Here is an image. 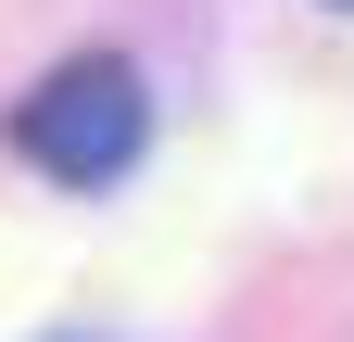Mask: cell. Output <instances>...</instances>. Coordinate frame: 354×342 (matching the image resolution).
<instances>
[{
  "label": "cell",
  "mask_w": 354,
  "mask_h": 342,
  "mask_svg": "<svg viewBox=\"0 0 354 342\" xmlns=\"http://www.w3.org/2000/svg\"><path fill=\"white\" fill-rule=\"evenodd\" d=\"M140 140H152V102H140V64H114V51H76V64H51L13 102V152L38 165V178H64V190L127 178Z\"/></svg>",
  "instance_id": "6da1fadb"
},
{
  "label": "cell",
  "mask_w": 354,
  "mask_h": 342,
  "mask_svg": "<svg viewBox=\"0 0 354 342\" xmlns=\"http://www.w3.org/2000/svg\"><path fill=\"white\" fill-rule=\"evenodd\" d=\"M342 13H354V0H342Z\"/></svg>",
  "instance_id": "7a4b0ae2"
}]
</instances>
